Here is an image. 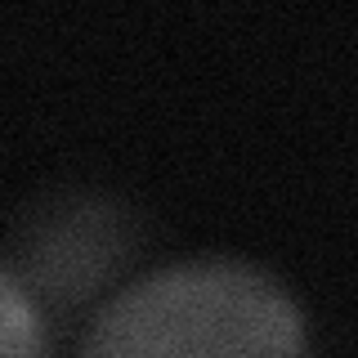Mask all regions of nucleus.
Returning a JSON list of instances; mask_svg holds the SVG:
<instances>
[{"mask_svg":"<svg viewBox=\"0 0 358 358\" xmlns=\"http://www.w3.org/2000/svg\"><path fill=\"white\" fill-rule=\"evenodd\" d=\"M76 358H309V322L264 264L184 255L112 291L90 313Z\"/></svg>","mask_w":358,"mask_h":358,"instance_id":"1","label":"nucleus"},{"mask_svg":"<svg viewBox=\"0 0 358 358\" xmlns=\"http://www.w3.org/2000/svg\"><path fill=\"white\" fill-rule=\"evenodd\" d=\"M143 242L134 210L103 188H54L18 215L5 268L50 322L94 313Z\"/></svg>","mask_w":358,"mask_h":358,"instance_id":"2","label":"nucleus"},{"mask_svg":"<svg viewBox=\"0 0 358 358\" xmlns=\"http://www.w3.org/2000/svg\"><path fill=\"white\" fill-rule=\"evenodd\" d=\"M0 358H50V318L0 260Z\"/></svg>","mask_w":358,"mask_h":358,"instance_id":"3","label":"nucleus"}]
</instances>
